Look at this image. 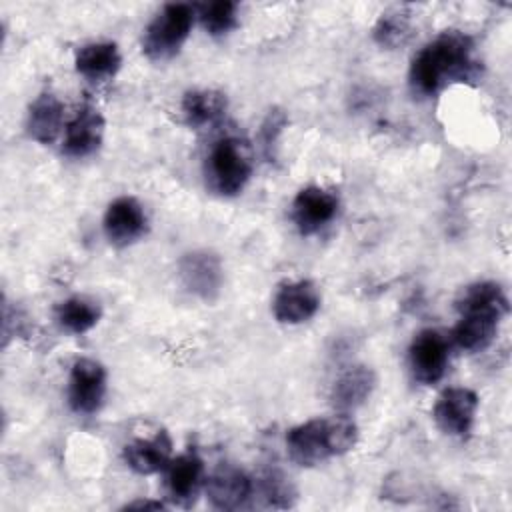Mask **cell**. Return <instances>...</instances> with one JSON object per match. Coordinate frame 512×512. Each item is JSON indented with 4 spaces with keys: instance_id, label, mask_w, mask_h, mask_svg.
I'll return each instance as SVG.
<instances>
[{
    "instance_id": "6da1fadb",
    "label": "cell",
    "mask_w": 512,
    "mask_h": 512,
    "mask_svg": "<svg viewBox=\"0 0 512 512\" xmlns=\"http://www.w3.org/2000/svg\"><path fill=\"white\" fill-rule=\"evenodd\" d=\"M480 76V62L474 58V40L460 30H444L418 50L412 58L408 80L418 96H434L456 82H470Z\"/></svg>"
},
{
    "instance_id": "7a4b0ae2",
    "label": "cell",
    "mask_w": 512,
    "mask_h": 512,
    "mask_svg": "<svg viewBox=\"0 0 512 512\" xmlns=\"http://www.w3.org/2000/svg\"><path fill=\"white\" fill-rule=\"evenodd\" d=\"M460 314L454 326L452 340L466 352H480L494 340L500 322L510 310L506 292L492 280H482L466 286L456 298Z\"/></svg>"
},
{
    "instance_id": "3957f363",
    "label": "cell",
    "mask_w": 512,
    "mask_h": 512,
    "mask_svg": "<svg viewBox=\"0 0 512 512\" xmlns=\"http://www.w3.org/2000/svg\"><path fill=\"white\" fill-rule=\"evenodd\" d=\"M358 426L348 414L306 420L286 434V450L294 464L310 468L354 448Z\"/></svg>"
},
{
    "instance_id": "277c9868",
    "label": "cell",
    "mask_w": 512,
    "mask_h": 512,
    "mask_svg": "<svg viewBox=\"0 0 512 512\" xmlns=\"http://www.w3.org/2000/svg\"><path fill=\"white\" fill-rule=\"evenodd\" d=\"M252 168V154L246 142L236 136H224L208 150L204 164L206 184L222 198L238 196L246 188Z\"/></svg>"
},
{
    "instance_id": "5b68a950",
    "label": "cell",
    "mask_w": 512,
    "mask_h": 512,
    "mask_svg": "<svg viewBox=\"0 0 512 512\" xmlns=\"http://www.w3.org/2000/svg\"><path fill=\"white\" fill-rule=\"evenodd\" d=\"M196 8L186 2L166 4L146 26L142 36V52L152 62L174 58L190 36Z\"/></svg>"
},
{
    "instance_id": "8992f818",
    "label": "cell",
    "mask_w": 512,
    "mask_h": 512,
    "mask_svg": "<svg viewBox=\"0 0 512 512\" xmlns=\"http://www.w3.org/2000/svg\"><path fill=\"white\" fill-rule=\"evenodd\" d=\"M450 360L448 338L434 328L420 330L408 348V366L412 378L422 386H432L440 382L446 374Z\"/></svg>"
},
{
    "instance_id": "52a82bcc",
    "label": "cell",
    "mask_w": 512,
    "mask_h": 512,
    "mask_svg": "<svg viewBox=\"0 0 512 512\" xmlns=\"http://www.w3.org/2000/svg\"><path fill=\"white\" fill-rule=\"evenodd\" d=\"M178 276L192 296L212 302L222 290L224 266L220 256L212 250H192L180 258Z\"/></svg>"
},
{
    "instance_id": "ba28073f",
    "label": "cell",
    "mask_w": 512,
    "mask_h": 512,
    "mask_svg": "<svg viewBox=\"0 0 512 512\" xmlns=\"http://www.w3.org/2000/svg\"><path fill=\"white\" fill-rule=\"evenodd\" d=\"M106 396V370L92 358H78L68 376V406L72 412L96 414Z\"/></svg>"
},
{
    "instance_id": "9c48e42d",
    "label": "cell",
    "mask_w": 512,
    "mask_h": 512,
    "mask_svg": "<svg viewBox=\"0 0 512 512\" xmlns=\"http://www.w3.org/2000/svg\"><path fill=\"white\" fill-rule=\"evenodd\" d=\"M478 394L464 386H452L446 388L434 404L432 416L436 426L456 438H464L472 432L476 410H478Z\"/></svg>"
},
{
    "instance_id": "30bf717a",
    "label": "cell",
    "mask_w": 512,
    "mask_h": 512,
    "mask_svg": "<svg viewBox=\"0 0 512 512\" xmlns=\"http://www.w3.org/2000/svg\"><path fill=\"white\" fill-rule=\"evenodd\" d=\"M340 200L332 190L322 186H306L292 200V222L302 236H312L328 226L338 214Z\"/></svg>"
},
{
    "instance_id": "8fae6325",
    "label": "cell",
    "mask_w": 512,
    "mask_h": 512,
    "mask_svg": "<svg viewBox=\"0 0 512 512\" xmlns=\"http://www.w3.org/2000/svg\"><path fill=\"white\" fill-rule=\"evenodd\" d=\"M104 234L112 246L126 248L148 232V218L142 204L132 196H118L104 212Z\"/></svg>"
},
{
    "instance_id": "7c38bea8",
    "label": "cell",
    "mask_w": 512,
    "mask_h": 512,
    "mask_svg": "<svg viewBox=\"0 0 512 512\" xmlns=\"http://www.w3.org/2000/svg\"><path fill=\"white\" fill-rule=\"evenodd\" d=\"M320 310V292L312 280H290L278 286L272 300V314L280 324H302Z\"/></svg>"
},
{
    "instance_id": "4fadbf2b",
    "label": "cell",
    "mask_w": 512,
    "mask_h": 512,
    "mask_svg": "<svg viewBox=\"0 0 512 512\" xmlns=\"http://www.w3.org/2000/svg\"><path fill=\"white\" fill-rule=\"evenodd\" d=\"M164 472L166 498L180 508H190L196 502L204 482V462L198 452L188 450L172 458Z\"/></svg>"
},
{
    "instance_id": "5bb4252c",
    "label": "cell",
    "mask_w": 512,
    "mask_h": 512,
    "mask_svg": "<svg viewBox=\"0 0 512 512\" xmlns=\"http://www.w3.org/2000/svg\"><path fill=\"white\" fill-rule=\"evenodd\" d=\"M104 116L92 104H82L64 128L62 152L70 158H86L100 150L104 140Z\"/></svg>"
},
{
    "instance_id": "9a60e30c",
    "label": "cell",
    "mask_w": 512,
    "mask_h": 512,
    "mask_svg": "<svg viewBox=\"0 0 512 512\" xmlns=\"http://www.w3.org/2000/svg\"><path fill=\"white\" fill-rule=\"evenodd\" d=\"M206 494L212 508L238 510L252 496V480L244 470L232 464H222L210 474L206 482Z\"/></svg>"
},
{
    "instance_id": "2e32d148",
    "label": "cell",
    "mask_w": 512,
    "mask_h": 512,
    "mask_svg": "<svg viewBox=\"0 0 512 512\" xmlns=\"http://www.w3.org/2000/svg\"><path fill=\"white\" fill-rule=\"evenodd\" d=\"M122 458L136 474L148 476L162 472L172 460V438L166 430H156L150 438H136L126 444Z\"/></svg>"
},
{
    "instance_id": "e0dca14e",
    "label": "cell",
    "mask_w": 512,
    "mask_h": 512,
    "mask_svg": "<svg viewBox=\"0 0 512 512\" xmlns=\"http://www.w3.org/2000/svg\"><path fill=\"white\" fill-rule=\"evenodd\" d=\"M376 388V374L368 366H352L344 370L330 390L332 406L346 414L362 406Z\"/></svg>"
},
{
    "instance_id": "ac0fdd59",
    "label": "cell",
    "mask_w": 512,
    "mask_h": 512,
    "mask_svg": "<svg viewBox=\"0 0 512 512\" xmlns=\"http://www.w3.org/2000/svg\"><path fill=\"white\" fill-rule=\"evenodd\" d=\"M122 66L120 50L114 42H90L76 50L74 68L88 82H106Z\"/></svg>"
},
{
    "instance_id": "d6986e66",
    "label": "cell",
    "mask_w": 512,
    "mask_h": 512,
    "mask_svg": "<svg viewBox=\"0 0 512 512\" xmlns=\"http://www.w3.org/2000/svg\"><path fill=\"white\" fill-rule=\"evenodd\" d=\"M64 122V104L52 92H40L28 108L26 130L38 144H52Z\"/></svg>"
},
{
    "instance_id": "ffe728a7",
    "label": "cell",
    "mask_w": 512,
    "mask_h": 512,
    "mask_svg": "<svg viewBox=\"0 0 512 512\" xmlns=\"http://www.w3.org/2000/svg\"><path fill=\"white\" fill-rule=\"evenodd\" d=\"M226 108H228L226 94H222L220 90H208V88L188 90L180 104L186 126L194 130H202L218 124L224 118Z\"/></svg>"
},
{
    "instance_id": "44dd1931",
    "label": "cell",
    "mask_w": 512,
    "mask_h": 512,
    "mask_svg": "<svg viewBox=\"0 0 512 512\" xmlns=\"http://www.w3.org/2000/svg\"><path fill=\"white\" fill-rule=\"evenodd\" d=\"M102 316L98 302L86 296H70L56 306V322L68 334H84L92 330Z\"/></svg>"
},
{
    "instance_id": "7402d4cb",
    "label": "cell",
    "mask_w": 512,
    "mask_h": 512,
    "mask_svg": "<svg viewBox=\"0 0 512 512\" xmlns=\"http://www.w3.org/2000/svg\"><path fill=\"white\" fill-rule=\"evenodd\" d=\"M256 494L262 498L266 508H290L296 500L292 482L280 470H266L256 480Z\"/></svg>"
},
{
    "instance_id": "603a6c76",
    "label": "cell",
    "mask_w": 512,
    "mask_h": 512,
    "mask_svg": "<svg viewBox=\"0 0 512 512\" xmlns=\"http://www.w3.org/2000/svg\"><path fill=\"white\" fill-rule=\"evenodd\" d=\"M410 14L404 8L384 12L374 26V40L382 48H398L410 38Z\"/></svg>"
},
{
    "instance_id": "cb8c5ba5",
    "label": "cell",
    "mask_w": 512,
    "mask_h": 512,
    "mask_svg": "<svg viewBox=\"0 0 512 512\" xmlns=\"http://www.w3.org/2000/svg\"><path fill=\"white\" fill-rule=\"evenodd\" d=\"M198 18L210 36H226L238 26V4L232 0H216L202 4Z\"/></svg>"
},
{
    "instance_id": "d4e9b609",
    "label": "cell",
    "mask_w": 512,
    "mask_h": 512,
    "mask_svg": "<svg viewBox=\"0 0 512 512\" xmlns=\"http://www.w3.org/2000/svg\"><path fill=\"white\" fill-rule=\"evenodd\" d=\"M286 124H288V118H286L284 110H280V108H272L268 112V116L264 118V122L260 126V144H262V152L268 160L274 158L278 138H280L282 130L286 128Z\"/></svg>"
},
{
    "instance_id": "484cf974",
    "label": "cell",
    "mask_w": 512,
    "mask_h": 512,
    "mask_svg": "<svg viewBox=\"0 0 512 512\" xmlns=\"http://www.w3.org/2000/svg\"><path fill=\"white\" fill-rule=\"evenodd\" d=\"M122 510H152V512H160V510H166V504L158 502V500H134V502H128Z\"/></svg>"
}]
</instances>
